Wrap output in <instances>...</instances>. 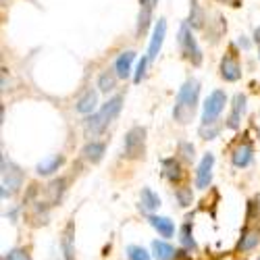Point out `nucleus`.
Instances as JSON below:
<instances>
[{"instance_id": "1", "label": "nucleus", "mask_w": 260, "mask_h": 260, "mask_svg": "<svg viewBox=\"0 0 260 260\" xmlns=\"http://www.w3.org/2000/svg\"><path fill=\"white\" fill-rule=\"evenodd\" d=\"M198 100H200V81L198 79H185L177 92L175 108H173V119L181 125H187L193 119Z\"/></svg>"}, {"instance_id": "2", "label": "nucleus", "mask_w": 260, "mask_h": 260, "mask_svg": "<svg viewBox=\"0 0 260 260\" xmlns=\"http://www.w3.org/2000/svg\"><path fill=\"white\" fill-rule=\"evenodd\" d=\"M121 106H123V96H121V94L108 98V100L102 104V108H100L98 113H94V115H90L88 119H85V129H88L92 136L102 134L104 129L119 117Z\"/></svg>"}, {"instance_id": "3", "label": "nucleus", "mask_w": 260, "mask_h": 260, "mask_svg": "<svg viewBox=\"0 0 260 260\" xmlns=\"http://www.w3.org/2000/svg\"><path fill=\"white\" fill-rule=\"evenodd\" d=\"M0 169H3V173H0V177H3V189H0V196L7 200V198L15 196V193L21 189L25 175H23V171H21V167L15 165L5 154L0 156Z\"/></svg>"}, {"instance_id": "4", "label": "nucleus", "mask_w": 260, "mask_h": 260, "mask_svg": "<svg viewBox=\"0 0 260 260\" xmlns=\"http://www.w3.org/2000/svg\"><path fill=\"white\" fill-rule=\"evenodd\" d=\"M146 152V127H132L123 140V156L129 160L142 158Z\"/></svg>"}, {"instance_id": "5", "label": "nucleus", "mask_w": 260, "mask_h": 260, "mask_svg": "<svg viewBox=\"0 0 260 260\" xmlns=\"http://www.w3.org/2000/svg\"><path fill=\"white\" fill-rule=\"evenodd\" d=\"M177 40H179V48H181L183 58L189 60L193 67H200L202 64V50H200L196 38H193V34H191V27L187 23L179 27V38Z\"/></svg>"}, {"instance_id": "6", "label": "nucleus", "mask_w": 260, "mask_h": 260, "mask_svg": "<svg viewBox=\"0 0 260 260\" xmlns=\"http://www.w3.org/2000/svg\"><path fill=\"white\" fill-rule=\"evenodd\" d=\"M227 104V94L223 90H214L208 94V98L204 100V108H202V125H212L219 123V117L223 113V108Z\"/></svg>"}, {"instance_id": "7", "label": "nucleus", "mask_w": 260, "mask_h": 260, "mask_svg": "<svg viewBox=\"0 0 260 260\" xmlns=\"http://www.w3.org/2000/svg\"><path fill=\"white\" fill-rule=\"evenodd\" d=\"M165 36H167V21L165 19H158L156 25L152 29V38H150V44H148V60H154L162 48V42H165Z\"/></svg>"}, {"instance_id": "8", "label": "nucleus", "mask_w": 260, "mask_h": 260, "mask_svg": "<svg viewBox=\"0 0 260 260\" xmlns=\"http://www.w3.org/2000/svg\"><path fill=\"white\" fill-rule=\"evenodd\" d=\"M221 77L225 81H237L242 77V64L233 52H227L221 58Z\"/></svg>"}, {"instance_id": "9", "label": "nucleus", "mask_w": 260, "mask_h": 260, "mask_svg": "<svg viewBox=\"0 0 260 260\" xmlns=\"http://www.w3.org/2000/svg\"><path fill=\"white\" fill-rule=\"evenodd\" d=\"M212 167H214V156L208 152L204 154V158L200 160L198 165V171H196V185L200 189H206L212 181Z\"/></svg>"}, {"instance_id": "10", "label": "nucleus", "mask_w": 260, "mask_h": 260, "mask_svg": "<svg viewBox=\"0 0 260 260\" xmlns=\"http://www.w3.org/2000/svg\"><path fill=\"white\" fill-rule=\"evenodd\" d=\"M246 115V96L244 94H235L233 96V104H231V113L227 117V127L229 129H237L242 125V117Z\"/></svg>"}, {"instance_id": "11", "label": "nucleus", "mask_w": 260, "mask_h": 260, "mask_svg": "<svg viewBox=\"0 0 260 260\" xmlns=\"http://www.w3.org/2000/svg\"><path fill=\"white\" fill-rule=\"evenodd\" d=\"M64 162V156L62 154H52V156H46V158H42L36 167V173L42 177H48L52 175V173H56Z\"/></svg>"}, {"instance_id": "12", "label": "nucleus", "mask_w": 260, "mask_h": 260, "mask_svg": "<svg viewBox=\"0 0 260 260\" xmlns=\"http://www.w3.org/2000/svg\"><path fill=\"white\" fill-rule=\"evenodd\" d=\"M252 154H254V150H252V144L250 142H244L240 144L235 150H233V154H231V162L237 167V169H244L252 162Z\"/></svg>"}, {"instance_id": "13", "label": "nucleus", "mask_w": 260, "mask_h": 260, "mask_svg": "<svg viewBox=\"0 0 260 260\" xmlns=\"http://www.w3.org/2000/svg\"><path fill=\"white\" fill-rule=\"evenodd\" d=\"M152 11L154 7L148 3V0H140V15H138V25H136V31L138 36H144L152 23Z\"/></svg>"}, {"instance_id": "14", "label": "nucleus", "mask_w": 260, "mask_h": 260, "mask_svg": "<svg viewBox=\"0 0 260 260\" xmlns=\"http://www.w3.org/2000/svg\"><path fill=\"white\" fill-rule=\"evenodd\" d=\"M134 60H136V52H132V50L119 54V58L115 60V73H117V77L127 79L129 75H132V64H134Z\"/></svg>"}, {"instance_id": "15", "label": "nucleus", "mask_w": 260, "mask_h": 260, "mask_svg": "<svg viewBox=\"0 0 260 260\" xmlns=\"http://www.w3.org/2000/svg\"><path fill=\"white\" fill-rule=\"evenodd\" d=\"M204 21H206V13L200 7L198 0H191L189 3V15H187V25L191 29H202L204 27Z\"/></svg>"}, {"instance_id": "16", "label": "nucleus", "mask_w": 260, "mask_h": 260, "mask_svg": "<svg viewBox=\"0 0 260 260\" xmlns=\"http://www.w3.org/2000/svg\"><path fill=\"white\" fill-rule=\"evenodd\" d=\"M96 104H98V94L94 90H88V92H83V96L77 100L75 111L81 113V115H94Z\"/></svg>"}, {"instance_id": "17", "label": "nucleus", "mask_w": 260, "mask_h": 260, "mask_svg": "<svg viewBox=\"0 0 260 260\" xmlns=\"http://www.w3.org/2000/svg\"><path fill=\"white\" fill-rule=\"evenodd\" d=\"M162 175L167 181L171 183H177L181 177H183V171H181V165L177 158H165L162 160Z\"/></svg>"}, {"instance_id": "18", "label": "nucleus", "mask_w": 260, "mask_h": 260, "mask_svg": "<svg viewBox=\"0 0 260 260\" xmlns=\"http://www.w3.org/2000/svg\"><path fill=\"white\" fill-rule=\"evenodd\" d=\"M148 221H150V225L158 231V235H162V237H173V233H175V225H173V221L167 219V216L150 214Z\"/></svg>"}, {"instance_id": "19", "label": "nucleus", "mask_w": 260, "mask_h": 260, "mask_svg": "<svg viewBox=\"0 0 260 260\" xmlns=\"http://www.w3.org/2000/svg\"><path fill=\"white\" fill-rule=\"evenodd\" d=\"M260 244V229H244L240 242H237V250L240 252H248V250H254L256 246Z\"/></svg>"}, {"instance_id": "20", "label": "nucleus", "mask_w": 260, "mask_h": 260, "mask_svg": "<svg viewBox=\"0 0 260 260\" xmlns=\"http://www.w3.org/2000/svg\"><path fill=\"white\" fill-rule=\"evenodd\" d=\"M104 152H106V146H104V142H98V140H92L90 144H85V148H83L85 160H90L92 165L100 162L102 156H104Z\"/></svg>"}, {"instance_id": "21", "label": "nucleus", "mask_w": 260, "mask_h": 260, "mask_svg": "<svg viewBox=\"0 0 260 260\" xmlns=\"http://www.w3.org/2000/svg\"><path fill=\"white\" fill-rule=\"evenodd\" d=\"M160 206V198H158V193L152 191L150 187H144L142 193H140V208L146 210V212H154L156 208Z\"/></svg>"}, {"instance_id": "22", "label": "nucleus", "mask_w": 260, "mask_h": 260, "mask_svg": "<svg viewBox=\"0 0 260 260\" xmlns=\"http://www.w3.org/2000/svg\"><path fill=\"white\" fill-rule=\"evenodd\" d=\"M152 254H154L156 260H173L177 256L175 248H173L169 242H165V240H154L152 242Z\"/></svg>"}, {"instance_id": "23", "label": "nucleus", "mask_w": 260, "mask_h": 260, "mask_svg": "<svg viewBox=\"0 0 260 260\" xmlns=\"http://www.w3.org/2000/svg\"><path fill=\"white\" fill-rule=\"evenodd\" d=\"M64 185H67V181L60 177V179H54V181L46 187V193H48V206L58 204V200L62 198V193H64Z\"/></svg>"}, {"instance_id": "24", "label": "nucleus", "mask_w": 260, "mask_h": 260, "mask_svg": "<svg viewBox=\"0 0 260 260\" xmlns=\"http://www.w3.org/2000/svg\"><path fill=\"white\" fill-rule=\"evenodd\" d=\"M115 83H117V73H113V71L100 73V77H98V88H100L102 94L113 92V90H115Z\"/></svg>"}, {"instance_id": "25", "label": "nucleus", "mask_w": 260, "mask_h": 260, "mask_svg": "<svg viewBox=\"0 0 260 260\" xmlns=\"http://www.w3.org/2000/svg\"><path fill=\"white\" fill-rule=\"evenodd\" d=\"M60 248H62V258L64 260H73V225H69L67 231H64Z\"/></svg>"}, {"instance_id": "26", "label": "nucleus", "mask_w": 260, "mask_h": 260, "mask_svg": "<svg viewBox=\"0 0 260 260\" xmlns=\"http://www.w3.org/2000/svg\"><path fill=\"white\" fill-rule=\"evenodd\" d=\"M175 198H177L181 208H187L193 202V191H191V187H177L175 189Z\"/></svg>"}, {"instance_id": "27", "label": "nucleus", "mask_w": 260, "mask_h": 260, "mask_svg": "<svg viewBox=\"0 0 260 260\" xmlns=\"http://www.w3.org/2000/svg\"><path fill=\"white\" fill-rule=\"evenodd\" d=\"M223 125L221 123H212V125H200V138L202 140H214L221 134Z\"/></svg>"}, {"instance_id": "28", "label": "nucleus", "mask_w": 260, "mask_h": 260, "mask_svg": "<svg viewBox=\"0 0 260 260\" xmlns=\"http://www.w3.org/2000/svg\"><path fill=\"white\" fill-rule=\"evenodd\" d=\"M179 240H181V244H183L185 248L196 250V240H193V235H191V225H189V223H185V225L181 227V231H179Z\"/></svg>"}, {"instance_id": "29", "label": "nucleus", "mask_w": 260, "mask_h": 260, "mask_svg": "<svg viewBox=\"0 0 260 260\" xmlns=\"http://www.w3.org/2000/svg\"><path fill=\"white\" fill-rule=\"evenodd\" d=\"M127 258L129 260H150V254L142 246H127Z\"/></svg>"}, {"instance_id": "30", "label": "nucleus", "mask_w": 260, "mask_h": 260, "mask_svg": "<svg viewBox=\"0 0 260 260\" xmlns=\"http://www.w3.org/2000/svg\"><path fill=\"white\" fill-rule=\"evenodd\" d=\"M179 154H181L183 160L191 162L193 158H196V150H193V146H191L189 142H181V144H179Z\"/></svg>"}, {"instance_id": "31", "label": "nucleus", "mask_w": 260, "mask_h": 260, "mask_svg": "<svg viewBox=\"0 0 260 260\" xmlns=\"http://www.w3.org/2000/svg\"><path fill=\"white\" fill-rule=\"evenodd\" d=\"M3 260H29V254L21 248H13L3 256Z\"/></svg>"}, {"instance_id": "32", "label": "nucleus", "mask_w": 260, "mask_h": 260, "mask_svg": "<svg viewBox=\"0 0 260 260\" xmlns=\"http://www.w3.org/2000/svg\"><path fill=\"white\" fill-rule=\"evenodd\" d=\"M146 64H148V58H142V60L138 62V69H136V75H134V81H136V83L142 81V77H144V73H146Z\"/></svg>"}, {"instance_id": "33", "label": "nucleus", "mask_w": 260, "mask_h": 260, "mask_svg": "<svg viewBox=\"0 0 260 260\" xmlns=\"http://www.w3.org/2000/svg\"><path fill=\"white\" fill-rule=\"evenodd\" d=\"M254 42H256V44L260 46V27H258V29L254 31Z\"/></svg>"}, {"instance_id": "34", "label": "nucleus", "mask_w": 260, "mask_h": 260, "mask_svg": "<svg viewBox=\"0 0 260 260\" xmlns=\"http://www.w3.org/2000/svg\"><path fill=\"white\" fill-rule=\"evenodd\" d=\"M223 5H231V7H237V0H219Z\"/></svg>"}, {"instance_id": "35", "label": "nucleus", "mask_w": 260, "mask_h": 260, "mask_svg": "<svg viewBox=\"0 0 260 260\" xmlns=\"http://www.w3.org/2000/svg\"><path fill=\"white\" fill-rule=\"evenodd\" d=\"M148 3H150V5H152V7H156V3H158V0H148Z\"/></svg>"}, {"instance_id": "36", "label": "nucleus", "mask_w": 260, "mask_h": 260, "mask_svg": "<svg viewBox=\"0 0 260 260\" xmlns=\"http://www.w3.org/2000/svg\"><path fill=\"white\" fill-rule=\"evenodd\" d=\"M258 58H260V46H258Z\"/></svg>"}]
</instances>
